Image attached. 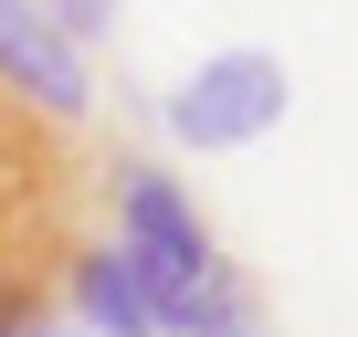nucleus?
Listing matches in <instances>:
<instances>
[{
  "label": "nucleus",
  "mask_w": 358,
  "mask_h": 337,
  "mask_svg": "<svg viewBox=\"0 0 358 337\" xmlns=\"http://www.w3.org/2000/svg\"><path fill=\"white\" fill-rule=\"evenodd\" d=\"M106 232L137 264V285L158 306V337H243V327H264L253 274L222 253L201 201L179 190L158 158H106Z\"/></svg>",
  "instance_id": "obj_1"
},
{
  "label": "nucleus",
  "mask_w": 358,
  "mask_h": 337,
  "mask_svg": "<svg viewBox=\"0 0 358 337\" xmlns=\"http://www.w3.org/2000/svg\"><path fill=\"white\" fill-rule=\"evenodd\" d=\"M285 106H295V74H285L264 43H232V53H201L190 74L169 85L158 127L190 148V158H222V148L274 137V127H285Z\"/></svg>",
  "instance_id": "obj_2"
},
{
  "label": "nucleus",
  "mask_w": 358,
  "mask_h": 337,
  "mask_svg": "<svg viewBox=\"0 0 358 337\" xmlns=\"http://www.w3.org/2000/svg\"><path fill=\"white\" fill-rule=\"evenodd\" d=\"M0 95L32 106L43 127H85L95 116V64L43 0H0Z\"/></svg>",
  "instance_id": "obj_3"
},
{
  "label": "nucleus",
  "mask_w": 358,
  "mask_h": 337,
  "mask_svg": "<svg viewBox=\"0 0 358 337\" xmlns=\"http://www.w3.org/2000/svg\"><path fill=\"white\" fill-rule=\"evenodd\" d=\"M43 11H53V22H64V32H74V43L95 53V43L116 32V11H127V0H43Z\"/></svg>",
  "instance_id": "obj_5"
},
{
  "label": "nucleus",
  "mask_w": 358,
  "mask_h": 337,
  "mask_svg": "<svg viewBox=\"0 0 358 337\" xmlns=\"http://www.w3.org/2000/svg\"><path fill=\"white\" fill-rule=\"evenodd\" d=\"M64 327H85V337H158V306H148L137 264L116 253V232H85L64 253Z\"/></svg>",
  "instance_id": "obj_4"
}]
</instances>
